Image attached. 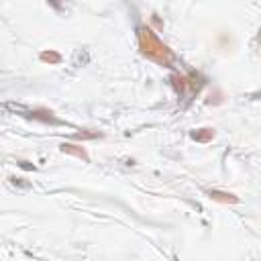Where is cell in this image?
<instances>
[{"label":"cell","instance_id":"6da1fadb","mask_svg":"<svg viewBox=\"0 0 261 261\" xmlns=\"http://www.w3.org/2000/svg\"><path fill=\"white\" fill-rule=\"evenodd\" d=\"M137 43H139V51L143 57L155 61L157 65H165L169 67L175 61L173 51L159 39V35L149 27V24H141L137 27Z\"/></svg>","mask_w":261,"mask_h":261},{"label":"cell","instance_id":"7a4b0ae2","mask_svg":"<svg viewBox=\"0 0 261 261\" xmlns=\"http://www.w3.org/2000/svg\"><path fill=\"white\" fill-rule=\"evenodd\" d=\"M198 80H202L198 73H188V75H175V77H171L173 88H175L177 94H181V96H186V94H196V92L202 88V84H204V82H198Z\"/></svg>","mask_w":261,"mask_h":261},{"label":"cell","instance_id":"3957f363","mask_svg":"<svg viewBox=\"0 0 261 261\" xmlns=\"http://www.w3.org/2000/svg\"><path fill=\"white\" fill-rule=\"evenodd\" d=\"M210 200L214 202H220V204H237L239 202V196H234L232 192H222V190H208L206 192Z\"/></svg>","mask_w":261,"mask_h":261},{"label":"cell","instance_id":"277c9868","mask_svg":"<svg viewBox=\"0 0 261 261\" xmlns=\"http://www.w3.org/2000/svg\"><path fill=\"white\" fill-rule=\"evenodd\" d=\"M59 149H61L63 153H67V155H73V157L84 159V161H90V157H88V153H86V149H84L82 145H75V143H63Z\"/></svg>","mask_w":261,"mask_h":261},{"label":"cell","instance_id":"5b68a950","mask_svg":"<svg viewBox=\"0 0 261 261\" xmlns=\"http://www.w3.org/2000/svg\"><path fill=\"white\" fill-rule=\"evenodd\" d=\"M31 116L37 118V120H43V122H51V124H57L59 120L55 118V114L47 108H37V110H31Z\"/></svg>","mask_w":261,"mask_h":261},{"label":"cell","instance_id":"8992f818","mask_svg":"<svg viewBox=\"0 0 261 261\" xmlns=\"http://www.w3.org/2000/svg\"><path fill=\"white\" fill-rule=\"evenodd\" d=\"M192 139L194 141H198V143H208V141H212L214 139V128H198L196 133H192Z\"/></svg>","mask_w":261,"mask_h":261},{"label":"cell","instance_id":"52a82bcc","mask_svg":"<svg viewBox=\"0 0 261 261\" xmlns=\"http://www.w3.org/2000/svg\"><path fill=\"white\" fill-rule=\"evenodd\" d=\"M41 61H45V63H59L61 55L57 51H43L41 53Z\"/></svg>","mask_w":261,"mask_h":261}]
</instances>
